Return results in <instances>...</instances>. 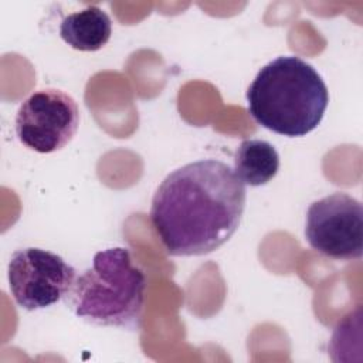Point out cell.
Returning <instances> with one entry per match:
<instances>
[{
  "mask_svg": "<svg viewBox=\"0 0 363 363\" xmlns=\"http://www.w3.org/2000/svg\"><path fill=\"white\" fill-rule=\"evenodd\" d=\"M245 199V184L227 163L191 162L159 184L152 199L150 223L170 255H204L237 231Z\"/></svg>",
  "mask_w": 363,
  "mask_h": 363,
  "instance_id": "obj_1",
  "label": "cell"
},
{
  "mask_svg": "<svg viewBox=\"0 0 363 363\" xmlns=\"http://www.w3.org/2000/svg\"><path fill=\"white\" fill-rule=\"evenodd\" d=\"M247 104L258 125L278 135L299 138L320 123L329 92L309 62L281 55L258 71L247 89Z\"/></svg>",
  "mask_w": 363,
  "mask_h": 363,
  "instance_id": "obj_2",
  "label": "cell"
},
{
  "mask_svg": "<svg viewBox=\"0 0 363 363\" xmlns=\"http://www.w3.org/2000/svg\"><path fill=\"white\" fill-rule=\"evenodd\" d=\"M146 292V275L128 248L98 251L75 278L65 303L74 315L98 326L138 329Z\"/></svg>",
  "mask_w": 363,
  "mask_h": 363,
  "instance_id": "obj_3",
  "label": "cell"
},
{
  "mask_svg": "<svg viewBox=\"0 0 363 363\" xmlns=\"http://www.w3.org/2000/svg\"><path fill=\"white\" fill-rule=\"evenodd\" d=\"M7 278L16 303L26 311H37L64 299L77 278V271L55 252L27 247L13 252Z\"/></svg>",
  "mask_w": 363,
  "mask_h": 363,
  "instance_id": "obj_4",
  "label": "cell"
},
{
  "mask_svg": "<svg viewBox=\"0 0 363 363\" xmlns=\"http://www.w3.org/2000/svg\"><path fill=\"white\" fill-rule=\"evenodd\" d=\"M305 237L319 254L332 259H359L363 252V208L343 191L313 201L306 211Z\"/></svg>",
  "mask_w": 363,
  "mask_h": 363,
  "instance_id": "obj_5",
  "label": "cell"
},
{
  "mask_svg": "<svg viewBox=\"0 0 363 363\" xmlns=\"http://www.w3.org/2000/svg\"><path fill=\"white\" fill-rule=\"evenodd\" d=\"M79 125L75 99L61 89L45 88L23 101L16 115V135L28 149L52 153L67 146Z\"/></svg>",
  "mask_w": 363,
  "mask_h": 363,
  "instance_id": "obj_6",
  "label": "cell"
},
{
  "mask_svg": "<svg viewBox=\"0 0 363 363\" xmlns=\"http://www.w3.org/2000/svg\"><path fill=\"white\" fill-rule=\"evenodd\" d=\"M112 21L98 6H88L68 14L60 24V37L65 44L78 51L92 52L109 41Z\"/></svg>",
  "mask_w": 363,
  "mask_h": 363,
  "instance_id": "obj_7",
  "label": "cell"
},
{
  "mask_svg": "<svg viewBox=\"0 0 363 363\" xmlns=\"http://www.w3.org/2000/svg\"><path fill=\"white\" fill-rule=\"evenodd\" d=\"M279 169L275 147L261 139H245L234 153V173L247 186L258 187L271 182Z\"/></svg>",
  "mask_w": 363,
  "mask_h": 363,
  "instance_id": "obj_8",
  "label": "cell"
}]
</instances>
